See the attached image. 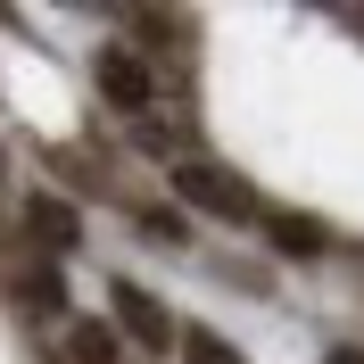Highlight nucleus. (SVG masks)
Returning a JSON list of instances; mask_svg holds the SVG:
<instances>
[{"label": "nucleus", "instance_id": "1", "mask_svg": "<svg viewBox=\"0 0 364 364\" xmlns=\"http://www.w3.org/2000/svg\"><path fill=\"white\" fill-rule=\"evenodd\" d=\"M174 199L191 207V215H215V224H257L265 207H257V191L232 166H215V158H174Z\"/></svg>", "mask_w": 364, "mask_h": 364}, {"label": "nucleus", "instance_id": "2", "mask_svg": "<svg viewBox=\"0 0 364 364\" xmlns=\"http://www.w3.org/2000/svg\"><path fill=\"white\" fill-rule=\"evenodd\" d=\"M91 83H100V100H108L116 116H133V124L158 108V67H149L141 50H124V42H108L91 58Z\"/></svg>", "mask_w": 364, "mask_h": 364}, {"label": "nucleus", "instance_id": "3", "mask_svg": "<svg viewBox=\"0 0 364 364\" xmlns=\"http://www.w3.org/2000/svg\"><path fill=\"white\" fill-rule=\"evenodd\" d=\"M17 224H25V240H33L42 257H75V249H83V207L58 199V191H25Z\"/></svg>", "mask_w": 364, "mask_h": 364}, {"label": "nucleus", "instance_id": "4", "mask_svg": "<svg viewBox=\"0 0 364 364\" xmlns=\"http://www.w3.org/2000/svg\"><path fill=\"white\" fill-rule=\"evenodd\" d=\"M108 323H116V340H141L149 356L182 340L174 315H166V298H158V290H141V282H116V290H108Z\"/></svg>", "mask_w": 364, "mask_h": 364}, {"label": "nucleus", "instance_id": "5", "mask_svg": "<svg viewBox=\"0 0 364 364\" xmlns=\"http://www.w3.org/2000/svg\"><path fill=\"white\" fill-rule=\"evenodd\" d=\"M257 224H265V249H273V257H290V265H323V257H331V232H323L315 215L273 207V215H257Z\"/></svg>", "mask_w": 364, "mask_h": 364}, {"label": "nucleus", "instance_id": "6", "mask_svg": "<svg viewBox=\"0 0 364 364\" xmlns=\"http://www.w3.org/2000/svg\"><path fill=\"white\" fill-rule=\"evenodd\" d=\"M67 364H124V340H116V323H100V315H67Z\"/></svg>", "mask_w": 364, "mask_h": 364}, {"label": "nucleus", "instance_id": "7", "mask_svg": "<svg viewBox=\"0 0 364 364\" xmlns=\"http://www.w3.org/2000/svg\"><path fill=\"white\" fill-rule=\"evenodd\" d=\"M17 298L33 306V315H50V323H67L75 306H67V282H58V265H33V273H17Z\"/></svg>", "mask_w": 364, "mask_h": 364}, {"label": "nucleus", "instance_id": "8", "mask_svg": "<svg viewBox=\"0 0 364 364\" xmlns=\"http://www.w3.org/2000/svg\"><path fill=\"white\" fill-rule=\"evenodd\" d=\"M174 356H182V364H249L240 348L224 340V331H182V340H174Z\"/></svg>", "mask_w": 364, "mask_h": 364}, {"label": "nucleus", "instance_id": "9", "mask_svg": "<svg viewBox=\"0 0 364 364\" xmlns=\"http://www.w3.org/2000/svg\"><path fill=\"white\" fill-rule=\"evenodd\" d=\"M133 33H141V42H182L191 25H182V17H166V9H149V17H133Z\"/></svg>", "mask_w": 364, "mask_h": 364}, {"label": "nucleus", "instance_id": "10", "mask_svg": "<svg viewBox=\"0 0 364 364\" xmlns=\"http://www.w3.org/2000/svg\"><path fill=\"white\" fill-rule=\"evenodd\" d=\"M141 232H158V240H182V215H174V207H141Z\"/></svg>", "mask_w": 364, "mask_h": 364}, {"label": "nucleus", "instance_id": "11", "mask_svg": "<svg viewBox=\"0 0 364 364\" xmlns=\"http://www.w3.org/2000/svg\"><path fill=\"white\" fill-rule=\"evenodd\" d=\"M331 364H364V348H331Z\"/></svg>", "mask_w": 364, "mask_h": 364}, {"label": "nucleus", "instance_id": "12", "mask_svg": "<svg viewBox=\"0 0 364 364\" xmlns=\"http://www.w3.org/2000/svg\"><path fill=\"white\" fill-rule=\"evenodd\" d=\"M0 182H9V149H0Z\"/></svg>", "mask_w": 364, "mask_h": 364}]
</instances>
